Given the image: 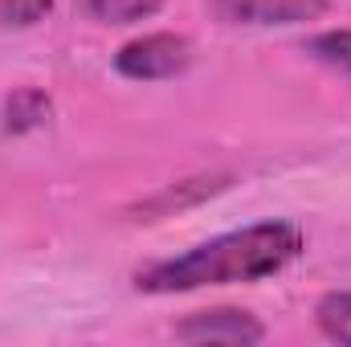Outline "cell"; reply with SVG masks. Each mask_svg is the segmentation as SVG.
I'll return each instance as SVG.
<instances>
[{
  "instance_id": "1",
  "label": "cell",
  "mask_w": 351,
  "mask_h": 347,
  "mask_svg": "<svg viewBox=\"0 0 351 347\" xmlns=\"http://www.w3.org/2000/svg\"><path fill=\"white\" fill-rule=\"evenodd\" d=\"M302 250V233L286 221H265L237 233H225L217 241H204L188 250L184 258L160 261L147 274H139V290L176 294V290H200V286H225V282H258L278 270H286Z\"/></svg>"
},
{
  "instance_id": "2",
  "label": "cell",
  "mask_w": 351,
  "mask_h": 347,
  "mask_svg": "<svg viewBox=\"0 0 351 347\" xmlns=\"http://www.w3.org/2000/svg\"><path fill=\"white\" fill-rule=\"evenodd\" d=\"M192 62V49L184 37H172V33H152V37H139L131 45L119 49L114 66L119 74L135 78V82H156V78H176L184 66Z\"/></svg>"
},
{
  "instance_id": "3",
  "label": "cell",
  "mask_w": 351,
  "mask_h": 347,
  "mask_svg": "<svg viewBox=\"0 0 351 347\" xmlns=\"http://www.w3.org/2000/svg\"><path fill=\"white\" fill-rule=\"evenodd\" d=\"M265 327L245 311H204L176 327L184 344H262Z\"/></svg>"
},
{
  "instance_id": "4",
  "label": "cell",
  "mask_w": 351,
  "mask_h": 347,
  "mask_svg": "<svg viewBox=\"0 0 351 347\" xmlns=\"http://www.w3.org/2000/svg\"><path fill=\"white\" fill-rule=\"evenodd\" d=\"M233 25H302L327 12V0H213Z\"/></svg>"
},
{
  "instance_id": "5",
  "label": "cell",
  "mask_w": 351,
  "mask_h": 347,
  "mask_svg": "<svg viewBox=\"0 0 351 347\" xmlns=\"http://www.w3.org/2000/svg\"><path fill=\"white\" fill-rule=\"evenodd\" d=\"M82 4L98 25H135L143 16H152L164 0H82Z\"/></svg>"
},
{
  "instance_id": "6",
  "label": "cell",
  "mask_w": 351,
  "mask_h": 347,
  "mask_svg": "<svg viewBox=\"0 0 351 347\" xmlns=\"http://www.w3.org/2000/svg\"><path fill=\"white\" fill-rule=\"evenodd\" d=\"M319 327L327 339L351 347V290H339V294H327L319 302Z\"/></svg>"
},
{
  "instance_id": "7",
  "label": "cell",
  "mask_w": 351,
  "mask_h": 347,
  "mask_svg": "<svg viewBox=\"0 0 351 347\" xmlns=\"http://www.w3.org/2000/svg\"><path fill=\"white\" fill-rule=\"evenodd\" d=\"M49 8L53 0H0V29H29Z\"/></svg>"
},
{
  "instance_id": "8",
  "label": "cell",
  "mask_w": 351,
  "mask_h": 347,
  "mask_svg": "<svg viewBox=\"0 0 351 347\" xmlns=\"http://www.w3.org/2000/svg\"><path fill=\"white\" fill-rule=\"evenodd\" d=\"M311 53L351 74V33H323V37H315L311 41Z\"/></svg>"
}]
</instances>
